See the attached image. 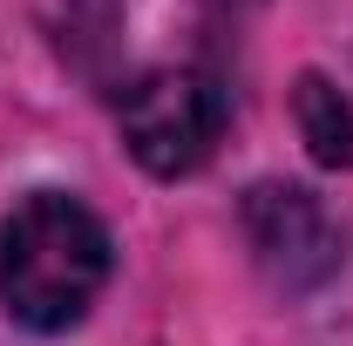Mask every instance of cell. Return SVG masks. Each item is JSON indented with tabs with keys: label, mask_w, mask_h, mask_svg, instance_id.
<instances>
[{
	"label": "cell",
	"mask_w": 353,
	"mask_h": 346,
	"mask_svg": "<svg viewBox=\"0 0 353 346\" xmlns=\"http://www.w3.org/2000/svg\"><path fill=\"white\" fill-rule=\"evenodd\" d=\"M116 272L109 224L68 190H28L0 224V305L28 333H68Z\"/></svg>",
	"instance_id": "cell-1"
},
{
	"label": "cell",
	"mask_w": 353,
	"mask_h": 346,
	"mask_svg": "<svg viewBox=\"0 0 353 346\" xmlns=\"http://www.w3.org/2000/svg\"><path fill=\"white\" fill-rule=\"evenodd\" d=\"M116 123L150 176H190L211 163L231 123V95L211 68H150L116 88Z\"/></svg>",
	"instance_id": "cell-2"
},
{
	"label": "cell",
	"mask_w": 353,
	"mask_h": 346,
	"mask_svg": "<svg viewBox=\"0 0 353 346\" xmlns=\"http://www.w3.org/2000/svg\"><path fill=\"white\" fill-rule=\"evenodd\" d=\"M238 224H245L252 265L265 272V285L285 292V299L319 292L340 272V258H347L340 224L326 217V204L312 197L306 183H252L245 204H238Z\"/></svg>",
	"instance_id": "cell-3"
},
{
	"label": "cell",
	"mask_w": 353,
	"mask_h": 346,
	"mask_svg": "<svg viewBox=\"0 0 353 346\" xmlns=\"http://www.w3.org/2000/svg\"><path fill=\"white\" fill-rule=\"evenodd\" d=\"M292 123H299V143L312 150V163L353 170V102L326 82L319 68H306V75L292 82Z\"/></svg>",
	"instance_id": "cell-4"
},
{
	"label": "cell",
	"mask_w": 353,
	"mask_h": 346,
	"mask_svg": "<svg viewBox=\"0 0 353 346\" xmlns=\"http://www.w3.org/2000/svg\"><path fill=\"white\" fill-rule=\"evenodd\" d=\"M61 54L95 75V61L116 48V28H123V7L116 0H61Z\"/></svg>",
	"instance_id": "cell-5"
},
{
	"label": "cell",
	"mask_w": 353,
	"mask_h": 346,
	"mask_svg": "<svg viewBox=\"0 0 353 346\" xmlns=\"http://www.w3.org/2000/svg\"><path fill=\"white\" fill-rule=\"evenodd\" d=\"M211 14H224V21H238V14H252V7H265V0H204Z\"/></svg>",
	"instance_id": "cell-6"
}]
</instances>
